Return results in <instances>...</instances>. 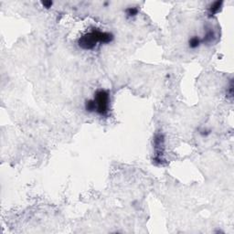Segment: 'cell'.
<instances>
[{"label":"cell","mask_w":234,"mask_h":234,"mask_svg":"<svg viewBox=\"0 0 234 234\" xmlns=\"http://www.w3.org/2000/svg\"><path fill=\"white\" fill-rule=\"evenodd\" d=\"M113 38L114 36L111 33L92 30L81 37L78 44L83 50H92L95 48L97 43H109L113 40Z\"/></svg>","instance_id":"obj_1"},{"label":"cell","mask_w":234,"mask_h":234,"mask_svg":"<svg viewBox=\"0 0 234 234\" xmlns=\"http://www.w3.org/2000/svg\"><path fill=\"white\" fill-rule=\"evenodd\" d=\"M92 101L94 103V112L102 116L107 115L110 106V96L108 91L104 90L98 91Z\"/></svg>","instance_id":"obj_2"},{"label":"cell","mask_w":234,"mask_h":234,"mask_svg":"<svg viewBox=\"0 0 234 234\" xmlns=\"http://www.w3.org/2000/svg\"><path fill=\"white\" fill-rule=\"evenodd\" d=\"M222 3H223L222 1H217V2H214L213 4H211L210 7L209 8V16H214L220 10V8L222 7Z\"/></svg>","instance_id":"obj_3"},{"label":"cell","mask_w":234,"mask_h":234,"mask_svg":"<svg viewBox=\"0 0 234 234\" xmlns=\"http://www.w3.org/2000/svg\"><path fill=\"white\" fill-rule=\"evenodd\" d=\"M200 39L198 38V37H192L190 39V41H189V44H190V47L191 49H197V48H199V45H200Z\"/></svg>","instance_id":"obj_4"},{"label":"cell","mask_w":234,"mask_h":234,"mask_svg":"<svg viewBox=\"0 0 234 234\" xmlns=\"http://www.w3.org/2000/svg\"><path fill=\"white\" fill-rule=\"evenodd\" d=\"M214 37H215V34H214V32L212 31V30H209V31H208L207 32V34H206V36H205V38H204V42H206V43H209V42H211L212 40H213V38H214Z\"/></svg>","instance_id":"obj_5"},{"label":"cell","mask_w":234,"mask_h":234,"mask_svg":"<svg viewBox=\"0 0 234 234\" xmlns=\"http://www.w3.org/2000/svg\"><path fill=\"white\" fill-rule=\"evenodd\" d=\"M137 13H138V9L135 8H129L128 9H126V14L128 17H134L136 16Z\"/></svg>","instance_id":"obj_6"},{"label":"cell","mask_w":234,"mask_h":234,"mask_svg":"<svg viewBox=\"0 0 234 234\" xmlns=\"http://www.w3.org/2000/svg\"><path fill=\"white\" fill-rule=\"evenodd\" d=\"M41 4H42V6L44 7V8H51L52 7V2L51 1H44V2H41Z\"/></svg>","instance_id":"obj_7"}]
</instances>
